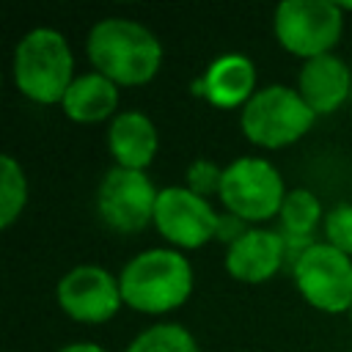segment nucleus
I'll return each instance as SVG.
<instances>
[{
    "label": "nucleus",
    "mask_w": 352,
    "mask_h": 352,
    "mask_svg": "<svg viewBox=\"0 0 352 352\" xmlns=\"http://www.w3.org/2000/svg\"><path fill=\"white\" fill-rule=\"evenodd\" d=\"M94 72L121 85H146L162 66V44L151 28L129 16L99 19L85 38Z\"/></svg>",
    "instance_id": "f257e3e1"
},
{
    "label": "nucleus",
    "mask_w": 352,
    "mask_h": 352,
    "mask_svg": "<svg viewBox=\"0 0 352 352\" xmlns=\"http://www.w3.org/2000/svg\"><path fill=\"white\" fill-rule=\"evenodd\" d=\"M121 297L138 314H170L182 308L195 286V272L187 256L176 248H148L132 256L121 275Z\"/></svg>",
    "instance_id": "f03ea898"
},
{
    "label": "nucleus",
    "mask_w": 352,
    "mask_h": 352,
    "mask_svg": "<svg viewBox=\"0 0 352 352\" xmlns=\"http://www.w3.org/2000/svg\"><path fill=\"white\" fill-rule=\"evenodd\" d=\"M11 77L25 99L36 104H60L74 82V55L66 36L52 28H33L25 33L14 47Z\"/></svg>",
    "instance_id": "7ed1b4c3"
},
{
    "label": "nucleus",
    "mask_w": 352,
    "mask_h": 352,
    "mask_svg": "<svg viewBox=\"0 0 352 352\" xmlns=\"http://www.w3.org/2000/svg\"><path fill=\"white\" fill-rule=\"evenodd\" d=\"M316 116L302 102L297 88L272 82L253 94V99L239 113L242 135L258 148H286L302 140Z\"/></svg>",
    "instance_id": "20e7f679"
},
{
    "label": "nucleus",
    "mask_w": 352,
    "mask_h": 352,
    "mask_svg": "<svg viewBox=\"0 0 352 352\" xmlns=\"http://www.w3.org/2000/svg\"><path fill=\"white\" fill-rule=\"evenodd\" d=\"M272 33L294 58L330 55L344 33V8L333 0H283L275 6Z\"/></svg>",
    "instance_id": "39448f33"
},
{
    "label": "nucleus",
    "mask_w": 352,
    "mask_h": 352,
    "mask_svg": "<svg viewBox=\"0 0 352 352\" xmlns=\"http://www.w3.org/2000/svg\"><path fill=\"white\" fill-rule=\"evenodd\" d=\"M286 192L280 170L264 157H239L223 168L220 204L242 223L278 217Z\"/></svg>",
    "instance_id": "423d86ee"
},
{
    "label": "nucleus",
    "mask_w": 352,
    "mask_h": 352,
    "mask_svg": "<svg viewBox=\"0 0 352 352\" xmlns=\"http://www.w3.org/2000/svg\"><path fill=\"white\" fill-rule=\"evenodd\" d=\"M300 297L322 314H344L352 308V256L327 242H314L292 264Z\"/></svg>",
    "instance_id": "0eeeda50"
},
{
    "label": "nucleus",
    "mask_w": 352,
    "mask_h": 352,
    "mask_svg": "<svg viewBox=\"0 0 352 352\" xmlns=\"http://www.w3.org/2000/svg\"><path fill=\"white\" fill-rule=\"evenodd\" d=\"M157 195L160 190L146 176V170L110 168L96 190L99 220L118 234H138L154 223Z\"/></svg>",
    "instance_id": "6e6552de"
},
{
    "label": "nucleus",
    "mask_w": 352,
    "mask_h": 352,
    "mask_svg": "<svg viewBox=\"0 0 352 352\" xmlns=\"http://www.w3.org/2000/svg\"><path fill=\"white\" fill-rule=\"evenodd\" d=\"M220 217L209 198L190 187H162L154 206V228L176 250H198L220 231Z\"/></svg>",
    "instance_id": "1a4fd4ad"
},
{
    "label": "nucleus",
    "mask_w": 352,
    "mask_h": 352,
    "mask_svg": "<svg viewBox=\"0 0 352 352\" xmlns=\"http://www.w3.org/2000/svg\"><path fill=\"white\" fill-rule=\"evenodd\" d=\"M58 308L80 324L110 322L124 305L118 278L99 264H77L55 286Z\"/></svg>",
    "instance_id": "9d476101"
},
{
    "label": "nucleus",
    "mask_w": 352,
    "mask_h": 352,
    "mask_svg": "<svg viewBox=\"0 0 352 352\" xmlns=\"http://www.w3.org/2000/svg\"><path fill=\"white\" fill-rule=\"evenodd\" d=\"M289 250L280 231L272 228H245L226 248V272L239 283H264L280 272Z\"/></svg>",
    "instance_id": "9b49d317"
},
{
    "label": "nucleus",
    "mask_w": 352,
    "mask_h": 352,
    "mask_svg": "<svg viewBox=\"0 0 352 352\" xmlns=\"http://www.w3.org/2000/svg\"><path fill=\"white\" fill-rule=\"evenodd\" d=\"M256 91V66L242 52L217 55L206 66V72L198 80H192V94L220 110L245 107Z\"/></svg>",
    "instance_id": "f8f14e48"
},
{
    "label": "nucleus",
    "mask_w": 352,
    "mask_h": 352,
    "mask_svg": "<svg viewBox=\"0 0 352 352\" xmlns=\"http://www.w3.org/2000/svg\"><path fill=\"white\" fill-rule=\"evenodd\" d=\"M297 94L316 118L336 113L352 94V72L346 60L336 52L302 60V69L297 74Z\"/></svg>",
    "instance_id": "ddd939ff"
},
{
    "label": "nucleus",
    "mask_w": 352,
    "mask_h": 352,
    "mask_svg": "<svg viewBox=\"0 0 352 352\" xmlns=\"http://www.w3.org/2000/svg\"><path fill=\"white\" fill-rule=\"evenodd\" d=\"M107 148L116 160V168L146 170L160 148L157 124L143 110H121L107 124Z\"/></svg>",
    "instance_id": "4468645a"
},
{
    "label": "nucleus",
    "mask_w": 352,
    "mask_h": 352,
    "mask_svg": "<svg viewBox=\"0 0 352 352\" xmlns=\"http://www.w3.org/2000/svg\"><path fill=\"white\" fill-rule=\"evenodd\" d=\"M60 110L66 118H72L77 124L113 121L118 116V85L99 72L80 74L69 85V91L60 102Z\"/></svg>",
    "instance_id": "2eb2a0df"
},
{
    "label": "nucleus",
    "mask_w": 352,
    "mask_h": 352,
    "mask_svg": "<svg viewBox=\"0 0 352 352\" xmlns=\"http://www.w3.org/2000/svg\"><path fill=\"white\" fill-rule=\"evenodd\" d=\"M278 217H280V228H283L280 234L283 236L305 239V242H311L314 228L319 223H324V212H322L319 198L305 187H294L286 192Z\"/></svg>",
    "instance_id": "dca6fc26"
},
{
    "label": "nucleus",
    "mask_w": 352,
    "mask_h": 352,
    "mask_svg": "<svg viewBox=\"0 0 352 352\" xmlns=\"http://www.w3.org/2000/svg\"><path fill=\"white\" fill-rule=\"evenodd\" d=\"M28 206V176L22 165L11 157H0V228H11Z\"/></svg>",
    "instance_id": "f3484780"
},
{
    "label": "nucleus",
    "mask_w": 352,
    "mask_h": 352,
    "mask_svg": "<svg viewBox=\"0 0 352 352\" xmlns=\"http://www.w3.org/2000/svg\"><path fill=\"white\" fill-rule=\"evenodd\" d=\"M124 352H201L195 336L176 324V322H165V324H154L146 327L143 333H138Z\"/></svg>",
    "instance_id": "a211bd4d"
},
{
    "label": "nucleus",
    "mask_w": 352,
    "mask_h": 352,
    "mask_svg": "<svg viewBox=\"0 0 352 352\" xmlns=\"http://www.w3.org/2000/svg\"><path fill=\"white\" fill-rule=\"evenodd\" d=\"M324 242L333 245L336 250L352 256V204L341 201L324 214Z\"/></svg>",
    "instance_id": "6ab92c4d"
},
{
    "label": "nucleus",
    "mask_w": 352,
    "mask_h": 352,
    "mask_svg": "<svg viewBox=\"0 0 352 352\" xmlns=\"http://www.w3.org/2000/svg\"><path fill=\"white\" fill-rule=\"evenodd\" d=\"M184 187H190L195 195L201 198H209V195H220V184H223V168L212 160H192L187 165V173H184Z\"/></svg>",
    "instance_id": "aec40b11"
},
{
    "label": "nucleus",
    "mask_w": 352,
    "mask_h": 352,
    "mask_svg": "<svg viewBox=\"0 0 352 352\" xmlns=\"http://www.w3.org/2000/svg\"><path fill=\"white\" fill-rule=\"evenodd\" d=\"M58 352H107V349L102 344H94V341H74V344L60 346Z\"/></svg>",
    "instance_id": "412c9836"
},
{
    "label": "nucleus",
    "mask_w": 352,
    "mask_h": 352,
    "mask_svg": "<svg viewBox=\"0 0 352 352\" xmlns=\"http://www.w3.org/2000/svg\"><path fill=\"white\" fill-rule=\"evenodd\" d=\"M349 319H352V308H349Z\"/></svg>",
    "instance_id": "4be33fe9"
}]
</instances>
